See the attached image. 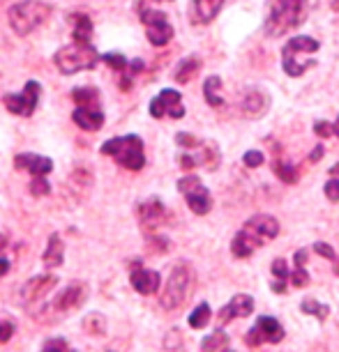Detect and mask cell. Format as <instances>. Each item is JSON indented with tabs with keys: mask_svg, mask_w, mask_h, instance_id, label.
<instances>
[{
	"mask_svg": "<svg viewBox=\"0 0 339 352\" xmlns=\"http://www.w3.org/2000/svg\"><path fill=\"white\" fill-rule=\"evenodd\" d=\"M277 235H279L277 219L270 214H256V217H251L249 221L243 226V230L234 237L231 251H234L236 258H249L263 242L275 240Z\"/></svg>",
	"mask_w": 339,
	"mask_h": 352,
	"instance_id": "6da1fadb",
	"label": "cell"
},
{
	"mask_svg": "<svg viewBox=\"0 0 339 352\" xmlns=\"http://www.w3.org/2000/svg\"><path fill=\"white\" fill-rule=\"evenodd\" d=\"M307 16V0H272L270 14L265 19V32L270 37H282Z\"/></svg>",
	"mask_w": 339,
	"mask_h": 352,
	"instance_id": "7a4b0ae2",
	"label": "cell"
},
{
	"mask_svg": "<svg viewBox=\"0 0 339 352\" xmlns=\"http://www.w3.org/2000/svg\"><path fill=\"white\" fill-rule=\"evenodd\" d=\"M194 270H192L189 263H178L174 270H171L169 278L164 283V290H162V297H159V304L162 309L166 311H176L181 309L187 297L192 295L194 290Z\"/></svg>",
	"mask_w": 339,
	"mask_h": 352,
	"instance_id": "3957f363",
	"label": "cell"
},
{
	"mask_svg": "<svg viewBox=\"0 0 339 352\" xmlns=\"http://www.w3.org/2000/svg\"><path fill=\"white\" fill-rule=\"evenodd\" d=\"M321 49V44L316 42L314 37H307V35H298L294 39H289L282 49V67L287 72V76L291 78H298L307 72L314 60L309 56Z\"/></svg>",
	"mask_w": 339,
	"mask_h": 352,
	"instance_id": "277c9868",
	"label": "cell"
},
{
	"mask_svg": "<svg viewBox=\"0 0 339 352\" xmlns=\"http://www.w3.org/2000/svg\"><path fill=\"white\" fill-rule=\"evenodd\" d=\"M99 53L90 42H74L53 53V65L61 74H79L85 69H95Z\"/></svg>",
	"mask_w": 339,
	"mask_h": 352,
	"instance_id": "5b68a950",
	"label": "cell"
},
{
	"mask_svg": "<svg viewBox=\"0 0 339 352\" xmlns=\"http://www.w3.org/2000/svg\"><path fill=\"white\" fill-rule=\"evenodd\" d=\"M51 16V8L42 0H23V3L12 5L8 12L10 19V28L17 32V35H30L37 25H42L46 19Z\"/></svg>",
	"mask_w": 339,
	"mask_h": 352,
	"instance_id": "8992f818",
	"label": "cell"
},
{
	"mask_svg": "<svg viewBox=\"0 0 339 352\" xmlns=\"http://www.w3.org/2000/svg\"><path fill=\"white\" fill-rule=\"evenodd\" d=\"M88 285L83 281H72L70 285L58 292L56 297L51 300V304H46V309L42 311V322H56L61 316L74 314L83 307V302L88 300Z\"/></svg>",
	"mask_w": 339,
	"mask_h": 352,
	"instance_id": "52a82bcc",
	"label": "cell"
},
{
	"mask_svg": "<svg viewBox=\"0 0 339 352\" xmlns=\"http://www.w3.org/2000/svg\"><path fill=\"white\" fill-rule=\"evenodd\" d=\"M102 155H109L116 159L118 164L125 166L130 170H141L145 166V155H143V141L136 134L118 136L111 138L102 145Z\"/></svg>",
	"mask_w": 339,
	"mask_h": 352,
	"instance_id": "ba28073f",
	"label": "cell"
},
{
	"mask_svg": "<svg viewBox=\"0 0 339 352\" xmlns=\"http://www.w3.org/2000/svg\"><path fill=\"white\" fill-rule=\"evenodd\" d=\"M56 283H58V276H53V274H37L28 278L21 288V304L30 314H35V318H39L42 311L46 309L44 300L49 297V292L56 288Z\"/></svg>",
	"mask_w": 339,
	"mask_h": 352,
	"instance_id": "9c48e42d",
	"label": "cell"
},
{
	"mask_svg": "<svg viewBox=\"0 0 339 352\" xmlns=\"http://www.w3.org/2000/svg\"><path fill=\"white\" fill-rule=\"evenodd\" d=\"M138 16L145 25V37L152 46H164L174 37V25L169 23V16L155 8H141Z\"/></svg>",
	"mask_w": 339,
	"mask_h": 352,
	"instance_id": "30bf717a",
	"label": "cell"
},
{
	"mask_svg": "<svg viewBox=\"0 0 339 352\" xmlns=\"http://www.w3.org/2000/svg\"><path fill=\"white\" fill-rule=\"evenodd\" d=\"M178 191L185 196L187 201L189 210L194 214H208L210 208H212V198H210V191L203 187V182L198 180L196 175H185L178 180Z\"/></svg>",
	"mask_w": 339,
	"mask_h": 352,
	"instance_id": "8fae6325",
	"label": "cell"
},
{
	"mask_svg": "<svg viewBox=\"0 0 339 352\" xmlns=\"http://www.w3.org/2000/svg\"><path fill=\"white\" fill-rule=\"evenodd\" d=\"M39 95H42V85L37 81H28L21 92H17V95H5L3 102L8 106L10 113L21 116V118H30L39 104Z\"/></svg>",
	"mask_w": 339,
	"mask_h": 352,
	"instance_id": "7c38bea8",
	"label": "cell"
},
{
	"mask_svg": "<svg viewBox=\"0 0 339 352\" xmlns=\"http://www.w3.org/2000/svg\"><path fill=\"white\" fill-rule=\"evenodd\" d=\"M284 338V327L279 324L272 316H261L256 320V324L247 331L245 336V343L256 348L261 343H279Z\"/></svg>",
	"mask_w": 339,
	"mask_h": 352,
	"instance_id": "4fadbf2b",
	"label": "cell"
},
{
	"mask_svg": "<svg viewBox=\"0 0 339 352\" xmlns=\"http://www.w3.org/2000/svg\"><path fill=\"white\" fill-rule=\"evenodd\" d=\"M150 116L152 118H174V120H181L185 118V106H183V97L178 90L166 88L150 102Z\"/></svg>",
	"mask_w": 339,
	"mask_h": 352,
	"instance_id": "5bb4252c",
	"label": "cell"
},
{
	"mask_svg": "<svg viewBox=\"0 0 339 352\" xmlns=\"http://www.w3.org/2000/svg\"><path fill=\"white\" fill-rule=\"evenodd\" d=\"M136 214H138V221H141V226L145 230H155L166 221V208L157 196H152V198H148V201H143L141 205H138Z\"/></svg>",
	"mask_w": 339,
	"mask_h": 352,
	"instance_id": "9a60e30c",
	"label": "cell"
},
{
	"mask_svg": "<svg viewBox=\"0 0 339 352\" xmlns=\"http://www.w3.org/2000/svg\"><path fill=\"white\" fill-rule=\"evenodd\" d=\"M130 283L138 295H155L159 290V283L162 278L155 270H145V267H138V263L132 267V276H130Z\"/></svg>",
	"mask_w": 339,
	"mask_h": 352,
	"instance_id": "2e32d148",
	"label": "cell"
},
{
	"mask_svg": "<svg viewBox=\"0 0 339 352\" xmlns=\"http://www.w3.org/2000/svg\"><path fill=\"white\" fill-rule=\"evenodd\" d=\"M251 311H254V297L251 295H236L226 307L219 311L217 320L219 322H231L234 318H247Z\"/></svg>",
	"mask_w": 339,
	"mask_h": 352,
	"instance_id": "e0dca14e",
	"label": "cell"
},
{
	"mask_svg": "<svg viewBox=\"0 0 339 352\" xmlns=\"http://www.w3.org/2000/svg\"><path fill=\"white\" fill-rule=\"evenodd\" d=\"M14 166H17V168H23V170L32 173V177H35V175H46V173H51L53 162H51L49 157L21 152V155L14 157Z\"/></svg>",
	"mask_w": 339,
	"mask_h": 352,
	"instance_id": "ac0fdd59",
	"label": "cell"
},
{
	"mask_svg": "<svg viewBox=\"0 0 339 352\" xmlns=\"http://www.w3.org/2000/svg\"><path fill=\"white\" fill-rule=\"evenodd\" d=\"M224 0H192V21L198 25L210 23L219 14Z\"/></svg>",
	"mask_w": 339,
	"mask_h": 352,
	"instance_id": "d6986e66",
	"label": "cell"
},
{
	"mask_svg": "<svg viewBox=\"0 0 339 352\" xmlns=\"http://www.w3.org/2000/svg\"><path fill=\"white\" fill-rule=\"evenodd\" d=\"M72 120H74L76 127H81L83 131H97L104 124V116H102V111H97V109L76 106L74 113H72Z\"/></svg>",
	"mask_w": 339,
	"mask_h": 352,
	"instance_id": "ffe728a7",
	"label": "cell"
},
{
	"mask_svg": "<svg viewBox=\"0 0 339 352\" xmlns=\"http://www.w3.org/2000/svg\"><path fill=\"white\" fill-rule=\"evenodd\" d=\"M65 261V244L61 240V235L58 232H53V235L49 237V242H46V249L42 254V263L46 270H56L61 267Z\"/></svg>",
	"mask_w": 339,
	"mask_h": 352,
	"instance_id": "44dd1931",
	"label": "cell"
},
{
	"mask_svg": "<svg viewBox=\"0 0 339 352\" xmlns=\"http://www.w3.org/2000/svg\"><path fill=\"white\" fill-rule=\"evenodd\" d=\"M268 97L263 95L261 90H247L243 97V111L247 113L249 118H258L268 111Z\"/></svg>",
	"mask_w": 339,
	"mask_h": 352,
	"instance_id": "7402d4cb",
	"label": "cell"
},
{
	"mask_svg": "<svg viewBox=\"0 0 339 352\" xmlns=\"http://www.w3.org/2000/svg\"><path fill=\"white\" fill-rule=\"evenodd\" d=\"M201 69V60H198V58H183L181 63H178V67H176V81L178 83H189L192 78L196 76V72Z\"/></svg>",
	"mask_w": 339,
	"mask_h": 352,
	"instance_id": "603a6c76",
	"label": "cell"
},
{
	"mask_svg": "<svg viewBox=\"0 0 339 352\" xmlns=\"http://www.w3.org/2000/svg\"><path fill=\"white\" fill-rule=\"evenodd\" d=\"M219 90H222V78H219V76H208V78H205L203 97H205V102H208L210 106H215V109L224 104V99H222V95H219Z\"/></svg>",
	"mask_w": 339,
	"mask_h": 352,
	"instance_id": "cb8c5ba5",
	"label": "cell"
},
{
	"mask_svg": "<svg viewBox=\"0 0 339 352\" xmlns=\"http://www.w3.org/2000/svg\"><path fill=\"white\" fill-rule=\"evenodd\" d=\"M74 21V30H72V37L74 42H90L92 37V21L85 14H74L72 16Z\"/></svg>",
	"mask_w": 339,
	"mask_h": 352,
	"instance_id": "d4e9b609",
	"label": "cell"
},
{
	"mask_svg": "<svg viewBox=\"0 0 339 352\" xmlns=\"http://www.w3.org/2000/svg\"><path fill=\"white\" fill-rule=\"evenodd\" d=\"M81 327L85 334H90V336H104L106 334V318L95 311V314H88L83 318Z\"/></svg>",
	"mask_w": 339,
	"mask_h": 352,
	"instance_id": "484cf974",
	"label": "cell"
},
{
	"mask_svg": "<svg viewBox=\"0 0 339 352\" xmlns=\"http://www.w3.org/2000/svg\"><path fill=\"white\" fill-rule=\"evenodd\" d=\"M224 348H229V336L222 329L212 331L210 336H205L201 341V352H222Z\"/></svg>",
	"mask_w": 339,
	"mask_h": 352,
	"instance_id": "4316f807",
	"label": "cell"
},
{
	"mask_svg": "<svg viewBox=\"0 0 339 352\" xmlns=\"http://www.w3.org/2000/svg\"><path fill=\"white\" fill-rule=\"evenodd\" d=\"M300 311H302V314H307V316H314L316 320H325V318L330 316V309L325 307V304L316 302V300H305L300 304Z\"/></svg>",
	"mask_w": 339,
	"mask_h": 352,
	"instance_id": "83f0119b",
	"label": "cell"
},
{
	"mask_svg": "<svg viewBox=\"0 0 339 352\" xmlns=\"http://www.w3.org/2000/svg\"><path fill=\"white\" fill-rule=\"evenodd\" d=\"M208 322H210V307H208V304H198V307L192 311V316H189V327L203 329Z\"/></svg>",
	"mask_w": 339,
	"mask_h": 352,
	"instance_id": "f1b7e54d",
	"label": "cell"
},
{
	"mask_svg": "<svg viewBox=\"0 0 339 352\" xmlns=\"http://www.w3.org/2000/svg\"><path fill=\"white\" fill-rule=\"evenodd\" d=\"M72 99H74L79 106H88V109H92V106L97 104L99 95L95 88H76L72 92Z\"/></svg>",
	"mask_w": 339,
	"mask_h": 352,
	"instance_id": "f546056e",
	"label": "cell"
},
{
	"mask_svg": "<svg viewBox=\"0 0 339 352\" xmlns=\"http://www.w3.org/2000/svg\"><path fill=\"white\" fill-rule=\"evenodd\" d=\"M275 175H277L282 182H287V184H296V182H298V170H296V166H291V164H287V162H275Z\"/></svg>",
	"mask_w": 339,
	"mask_h": 352,
	"instance_id": "4dcf8cb0",
	"label": "cell"
},
{
	"mask_svg": "<svg viewBox=\"0 0 339 352\" xmlns=\"http://www.w3.org/2000/svg\"><path fill=\"white\" fill-rule=\"evenodd\" d=\"M102 60L109 65L111 69H118V72L127 69V65H130L123 53H106V56H102Z\"/></svg>",
	"mask_w": 339,
	"mask_h": 352,
	"instance_id": "1f68e13d",
	"label": "cell"
},
{
	"mask_svg": "<svg viewBox=\"0 0 339 352\" xmlns=\"http://www.w3.org/2000/svg\"><path fill=\"white\" fill-rule=\"evenodd\" d=\"M28 189H30L32 196H46L51 191V184L46 182V175H35Z\"/></svg>",
	"mask_w": 339,
	"mask_h": 352,
	"instance_id": "d6a6232c",
	"label": "cell"
},
{
	"mask_svg": "<svg viewBox=\"0 0 339 352\" xmlns=\"http://www.w3.org/2000/svg\"><path fill=\"white\" fill-rule=\"evenodd\" d=\"M164 348L166 350H181L183 348V331L181 329H171V331H166V336H164Z\"/></svg>",
	"mask_w": 339,
	"mask_h": 352,
	"instance_id": "836d02e7",
	"label": "cell"
},
{
	"mask_svg": "<svg viewBox=\"0 0 339 352\" xmlns=\"http://www.w3.org/2000/svg\"><path fill=\"white\" fill-rule=\"evenodd\" d=\"M42 352H76V350H72L65 338H49V341L44 343Z\"/></svg>",
	"mask_w": 339,
	"mask_h": 352,
	"instance_id": "e575fe53",
	"label": "cell"
},
{
	"mask_svg": "<svg viewBox=\"0 0 339 352\" xmlns=\"http://www.w3.org/2000/svg\"><path fill=\"white\" fill-rule=\"evenodd\" d=\"M263 162H265V155H263V152H258V150L245 152V157H243V164L247 166V168H258Z\"/></svg>",
	"mask_w": 339,
	"mask_h": 352,
	"instance_id": "d590c367",
	"label": "cell"
},
{
	"mask_svg": "<svg viewBox=\"0 0 339 352\" xmlns=\"http://www.w3.org/2000/svg\"><path fill=\"white\" fill-rule=\"evenodd\" d=\"M272 274H275L277 281H287V278L291 276L289 274V265L284 258H277V261H272Z\"/></svg>",
	"mask_w": 339,
	"mask_h": 352,
	"instance_id": "8d00e7d4",
	"label": "cell"
},
{
	"mask_svg": "<svg viewBox=\"0 0 339 352\" xmlns=\"http://www.w3.org/2000/svg\"><path fill=\"white\" fill-rule=\"evenodd\" d=\"M176 143L185 150H192L201 143V138H196L194 134H187V131H181V134H176Z\"/></svg>",
	"mask_w": 339,
	"mask_h": 352,
	"instance_id": "74e56055",
	"label": "cell"
},
{
	"mask_svg": "<svg viewBox=\"0 0 339 352\" xmlns=\"http://www.w3.org/2000/svg\"><path fill=\"white\" fill-rule=\"evenodd\" d=\"M323 191H325V198H328V201L337 203L339 201V177H332V180L325 182Z\"/></svg>",
	"mask_w": 339,
	"mask_h": 352,
	"instance_id": "f35d334b",
	"label": "cell"
},
{
	"mask_svg": "<svg viewBox=\"0 0 339 352\" xmlns=\"http://www.w3.org/2000/svg\"><path fill=\"white\" fill-rule=\"evenodd\" d=\"M289 278H291V283H294L296 288H305V285L309 283V274H307V270H305V267H296V272Z\"/></svg>",
	"mask_w": 339,
	"mask_h": 352,
	"instance_id": "ab89813d",
	"label": "cell"
},
{
	"mask_svg": "<svg viewBox=\"0 0 339 352\" xmlns=\"http://www.w3.org/2000/svg\"><path fill=\"white\" fill-rule=\"evenodd\" d=\"M314 134H316V136H321V138L335 136V124H330V122H325V120H318V122L314 124Z\"/></svg>",
	"mask_w": 339,
	"mask_h": 352,
	"instance_id": "60d3db41",
	"label": "cell"
},
{
	"mask_svg": "<svg viewBox=\"0 0 339 352\" xmlns=\"http://www.w3.org/2000/svg\"><path fill=\"white\" fill-rule=\"evenodd\" d=\"M314 251L321 258H325V261H335L337 258V254H335V249L330 247V244H325V242H316L314 244Z\"/></svg>",
	"mask_w": 339,
	"mask_h": 352,
	"instance_id": "b9f144b4",
	"label": "cell"
},
{
	"mask_svg": "<svg viewBox=\"0 0 339 352\" xmlns=\"http://www.w3.org/2000/svg\"><path fill=\"white\" fill-rule=\"evenodd\" d=\"M14 334V324L10 320H0V343H8Z\"/></svg>",
	"mask_w": 339,
	"mask_h": 352,
	"instance_id": "7bdbcfd3",
	"label": "cell"
},
{
	"mask_svg": "<svg viewBox=\"0 0 339 352\" xmlns=\"http://www.w3.org/2000/svg\"><path fill=\"white\" fill-rule=\"evenodd\" d=\"M150 251H155V254H166V251H169V240H166V237H152Z\"/></svg>",
	"mask_w": 339,
	"mask_h": 352,
	"instance_id": "ee69618b",
	"label": "cell"
},
{
	"mask_svg": "<svg viewBox=\"0 0 339 352\" xmlns=\"http://www.w3.org/2000/svg\"><path fill=\"white\" fill-rule=\"evenodd\" d=\"M143 67H145L143 60H132V63L127 65V72H130L132 76H134V74H138V72H141Z\"/></svg>",
	"mask_w": 339,
	"mask_h": 352,
	"instance_id": "f6af8a7d",
	"label": "cell"
},
{
	"mask_svg": "<svg viewBox=\"0 0 339 352\" xmlns=\"http://www.w3.org/2000/svg\"><path fill=\"white\" fill-rule=\"evenodd\" d=\"M307 263V251H296V267H305Z\"/></svg>",
	"mask_w": 339,
	"mask_h": 352,
	"instance_id": "bcb514c9",
	"label": "cell"
},
{
	"mask_svg": "<svg viewBox=\"0 0 339 352\" xmlns=\"http://www.w3.org/2000/svg\"><path fill=\"white\" fill-rule=\"evenodd\" d=\"M321 157H323V148H321V145H316V148L311 150V155H309V162H318Z\"/></svg>",
	"mask_w": 339,
	"mask_h": 352,
	"instance_id": "7dc6e473",
	"label": "cell"
},
{
	"mask_svg": "<svg viewBox=\"0 0 339 352\" xmlns=\"http://www.w3.org/2000/svg\"><path fill=\"white\" fill-rule=\"evenodd\" d=\"M10 272V261L8 258H0V276H5Z\"/></svg>",
	"mask_w": 339,
	"mask_h": 352,
	"instance_id": "c3c4849f",
	"label": "cell"
},
{
	"mask_svg": "<svg viewBox=\"0 0 339 352\" xmlns=\"http://www.w3.org/2000/svg\"><path fill=\"white\" fill-rule=\"evenodd\" d=\"M272 290H275V292H287V281H275V283H272Z\"/></svg>",
	"mask_w": 339,
	"mask_h": 352,
	"instance_id": "681fc988",
	"label": "cell"
},
{
	"mask_svg": "<svg viewBox=\"0 0 339 352\" xmlns=\"http://www.w3.org/2000/svg\"><path fill=\"white\" fill-rule=\"evenodd\" d=\"M0 249H5V235H0Z\"/></svg>",
	"mask_w": 339,
	"mask_h": 352,
	"instance_id": "f907efd6",
	"label": "cell"
},
{
	"mask_svg": "<svg viewBox=\"0 0 339 352\" xmlns=\"http://www.w3.org/2000/svg\"><path fill=\"white\" fill-rule=\"evenodd\" d=\"M335 134L339 136V118H337V122H335Z\"/></svg>",
	"mask_w": 339,
	"mask_h": 352,
	"instance_id": "816d5d0a",
	"label": "cell"
},
{
	"mask_svg": "<svg viewBox=\"0 0 339 352\" xmlns=\"http://www.w3.org/2000/svg\"><path fill=\"white\" fill-rule=\"evenodd\" d=\"M222 352H234V350H231V348H224Z\"/></svg>",
	"mask_w": 339,
	"mask_h": 352,
	"instance_id": "f5cc1de1",
	"label": "cell"
},
{
	"mask_svg": "<svg viewBox=\"0 0 339 352\" xmlns=\"http://www.w3.org/2000/svg\"><path fill=\"white\" fill-rule=\"evenodd\" d=\"M335 272H337V274H339V267H335Z\"/></svg>",
	"mask_w": 339,
	"mask_h": 352,
	"instance_id": "db71d44e",
	"label": "cell"
},
{
	"mask_svg": "<svg viewBox=\"0 0 339 352\" xmlns=\"http://www.w3.org/2000/svg\"><path fill=\"white\" fill-rule=\"evenodd\" d=\"M166 3H171V0H166Z\"/></svg>",
	"mask_w": 339,
	"mask_h": 352,
	"instance_id": "11a10c76",
	"label": "cell"
}]
</instances>
